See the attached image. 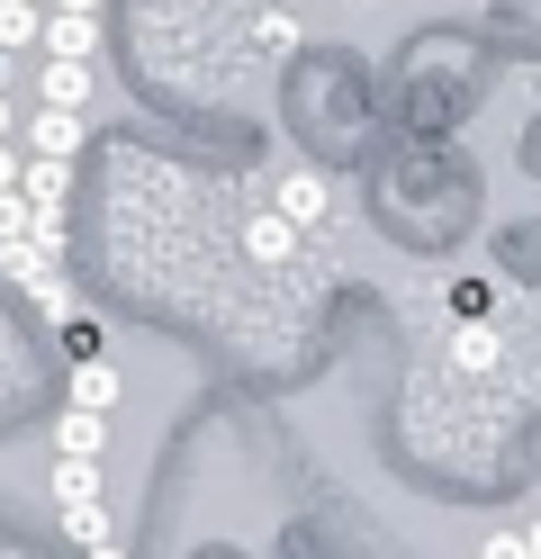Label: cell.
Listing matches in <instances>:
<instances>
[{"instance_id":"5bb4252c","label":"cell","mask_w":541,"mask_h":559,"mask_svg":"<svg viewBox=\"0 0 541 559\" xmlns=\"http://www.w3.org/2000/svg\"><path fill=\"white\" fill-rule=\"evenodd\" d=\"M0 190H19V145H0Z\"/></svg>"},{"instance_id":"e0dca14e","label":"cell","mask_w":541,"mask_h":559,"mask_svg":"<svg viewBox=\"0 0 541 559\" xmlns=\"http://www.w3.org/2000/svg\"><path fill=\"white\" fill-rule=\"evenodd\" d=\"M524 550H532V559H541V523H524Z\"/></svg>"},{"instance_id":"52a82bcc","label":"cell","mask_w":541,"mask_h":559,"mask_svg":"<svg viewBox=\"0 0 541 559\" xmlns=\"http://www.w3.org/2000/svg\"><path fill=\"white\" fill-rule=\"evenodd\" d=\"M27 154L72 163V154H82V118H72V109H36V127H27Z\"/></svg>"},{"instance_id":"30bf717a","label":"cell","mask_w":541,"mask_h":559,"mask_svg":"<svg viewBox=\"0 0 541 559\" xmlns=\"http://www.w3.org/2000/svg\"><path fill=\"white\" fill-rule=\"evenodd\" d=\"M36 46V0H0V55Z\"/></svg>"},{"instance_id":"9a60e30c","label":"cell","mask_w":541,"mask_h":559,"mask_svg":"<svg viewBox=\"0 0 541 559\" xmlns=\"http://www.w3.org/2000/svg\"><path fill=\"white\" fill-rule=\"evenodd\" d=\"M10 135H19V127H10V91H0V145H10Z\"/></svg>"},{"instance_id":"5b68a950","label":"cell","mask_w":541,"mask_h":559,"mask_svg":"<svg viewBox=\"0 0 541 559\" xmlns=\"http://www.w3.org/2000/svg\"><path fill=\"white\" fill-rule=\"evenodd\" d=\"M118 397H127V379H118V361H72V406L82 415H118Z\"/></svg>"},{"instance_id":"277c9868","label":"cell","mask_w":541,"mask_h":559,"mask_svg":"<svg viewBox=\"0 0 541 559\" xmlns=\"http://www.w3.org/2000/svg\"><path fill=\"white\" fill-rule=\"evenodd\" d=\"M244 253L262 262V271H280L289 253H298V226H289L280 207H252V217H244Z\"/></svg>"},{"instance_id":"6da1fadb","label":"cell","mask_w":541,"mask_h":559,"mask_svg":"<svg viewBox=\"0 0 541 559\" xmlns=\"http://www.w3.org/2000/svg\"><path fill=\"white\" fill-rule=\"evenodd\" d=\"M108 487H99V461H55V523H63V542H108Z\"/></svg>"},{"instance_id":"8992f818","label":"cell","mask_w":541,"mask_h":559,"mask_svg":"<svg viewBox=\"0 0 541 559\" xmlns=\"http://www.w3.org/2000/svg\"><path fill=\"white\" fill-rule=\"evenodd\" d=\"M55 461H108V415H82L72 406L55 425Z\"/></svg>"},{"instance_id":"2e32d148","label":"cell","mask_w":541,"mask_h":559,"mask_svg":"<svg viewBox=\"0 0 541 559\" xmlns=\"http://www.w3.org/2000/svg\"><path fill=\"white\" fill-rule=\"evenodd\" d=\"M91 559H127V550H118V542H91Z\"/></svg>"},{"instance_id":"ac0fdd59","label":"cell","mask_w":541,"mask_h":559,"mask_svg":"<svg viewBox=\"0 0 541 559\" xmlns=\"http://www.w3.org/2000/svg\"><path fill=\"white\" fill-rule=\"evenodd\" d=\"M55 10H99V0H55Z\"/></svg>"},{"instance_id":"8fae6325","label":"cell","mask_w":541,"mask_h":559,"mask_svg":"<svg viewBox=\"0 0 541 559\" xmlns=\"http://www.w3.org/2000/svg\"><path fill=\"white\" fill-rule=\"evenodd\" d=\"M19 235H27V199L0 190V243H19Z\"/></svg>"},{"instance_id":"4fadbf2b","label":"cell","mask_w":541,"mask_h":559,"mask_svg":"<svg viewBox=\"0 0 541 559\" xmlns=\"http://www.w3.org/2000/svg\"><path fill=\"white\" fill-rule=\"evenodd\" d=\"M479 559H532V550H524V533H487V550H479Z\"/></svg>"},{"instance_id":"ba28073f","label":"cell","mask_w":541,"mask_h":559,"mask_svg":"<svg viewBox=\"0 0 541 559\" xmlns=\"http://www.w3.org/2000/svg\"><path fill=\"white\" fill-rule=\"evenodd\" d=\"M19 199H27V207H63V199H72V163L27 154V163H19Z\"/></svg>"},{"instance_id":"7c38bea8","label":"cell","mask_w":541,"mask_h":559,"mask_svg":"<svg viewBox=\"0 0 541 559\" xmlns=\"http://www.w3.org/2000/svg\"><path fill=\"white\" fill-rule=\"evenodd\" d=\"M262 46H271V55H289V46H298V27H289V10H271V19H262Z\"/></svg>"},{"instance_id":"9c48e42d","label":"cell","mask_w":541,"mask_h":559,"mask_svg":"<svg viewBox=\"0 0 541 559\" xmlns=\"http://www.w3.org/2000/svg\"><path fill=\"white\" fill-rule=\"evenodd\" d=\"M36 99L82 118V109H91V63H46V73H36Z\"/></svg>"},{"instance_id":"3957f363","label":"cell","mask_w":541,"mask_h":559,"mask_svg":"<svg viewBox=\"0 0 541 559\" xmlns=\"http://www.w3.org/2000/svg\"><path fill=\"white\" fill-rule=\"evenodd\" d=\"M36 46H46V63H91V55H99V10H55V19H36Z\"/></svg>"},{"instance_id":"7a4b0ae2","label":"cell","mask_w":541,"mask_h":559,"mask_svg":"<svg viewBox=\"0 0 541 559\" xmlns=\"http://www.w3.org/2000/svg\"><path fill=\"white\" fill-rule=\"evenodd\" d=\"M271 207H280V217L298 226V235H316L325 217H334V181H325L316 163H298V171H280V190H271Z\"/></svg>"}]
</instances>
